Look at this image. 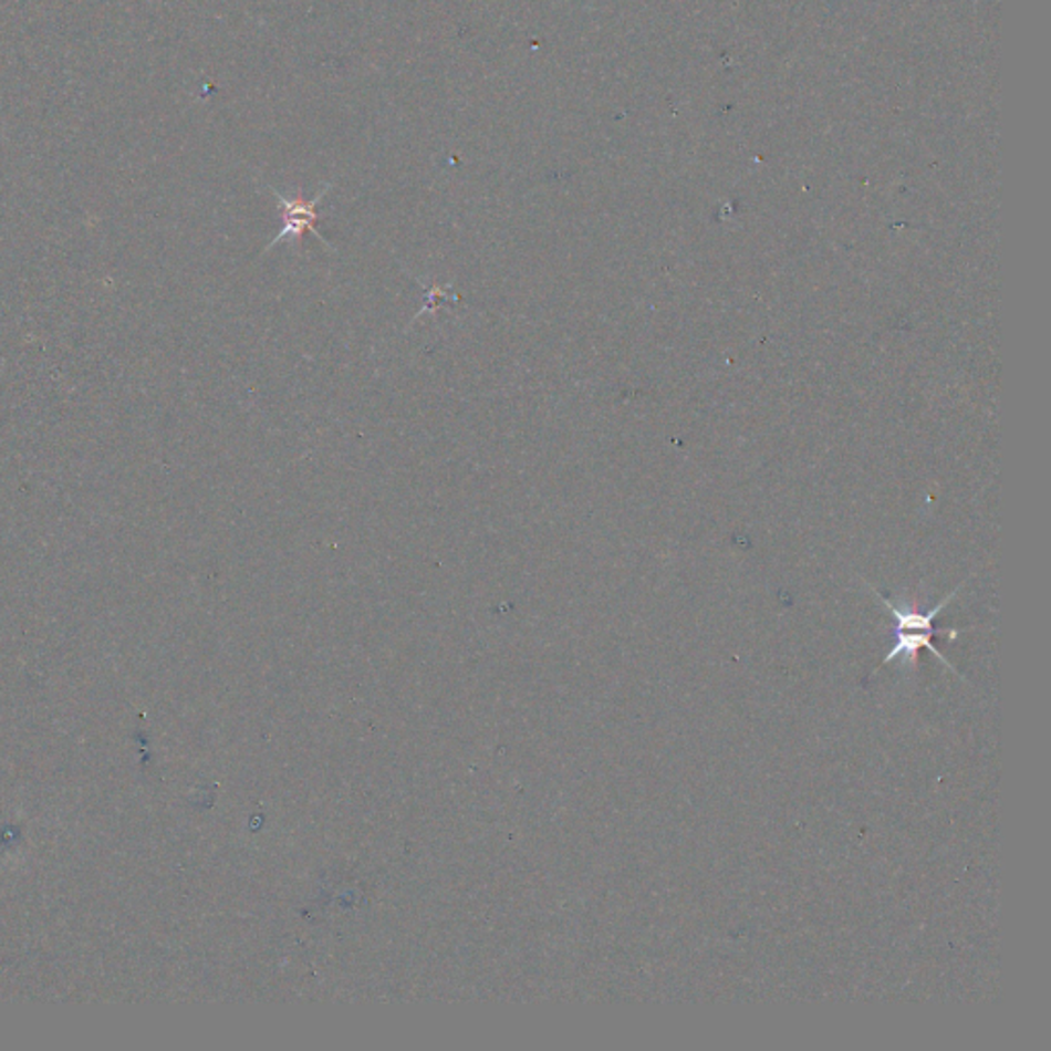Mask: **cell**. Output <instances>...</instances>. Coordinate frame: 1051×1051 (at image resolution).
Listing matches in <instances>:
<instances>
[{
  "label": "cell",
  "mask_w": 1051,
  "mask_h": 1051,
  "mask_svg": "<svg viewBox=\"0 0 1051 1051\" xmlns=\"http://www.w3.org/2000/svg\"><path fill=\"white\" fill-rule=\"evenodd\" d=\"M331 187H333V184L323 185L321 191H319L313 199H304L302 196H284V194H280L275 187H270L271 194L278 199L280 214H282V230H280L278 237H275L273 241H270V244L263 249V253H268L270 249L278 247L280 242L300 241L306 232H313L319 241L323 242L329 249H333V247L329 244L327 239L316 230V222L321 220L319 204L327 196Z\"/></svg>",
  "instance_id": "cell-1"
},
{
  "label": "cell",
  "mask_w": 1051,
  "mask_h": 1051,
  "mask_svg": "<svg viewBox=\"0 0 1051 1051\" xmlns=\"http://www.w3.org/2000/svg\"><path fill=\"white\" fill-rule=\"evenodd\" d=\"M959 628H945V631H897L895 633V645L889 649V654L883 657V666L892 664L895 659H902L904 666H912L916 664V655L920 649H928L930 654L937 657L938 662H943L947 668L953 669L957 674V669L953 666L951 662L940 654L937 649V645L933 643V635H947L949 639H957L959 637Z\"/></svg>",
  "instance_id": "cell-2"
}]
</instances>
